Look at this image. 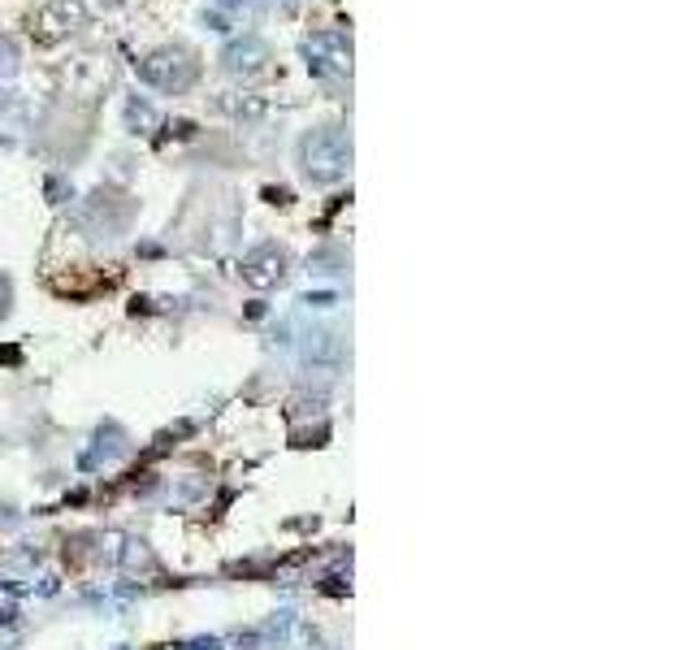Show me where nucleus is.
<instances>
[{"label":"nucleus","instance_id":"f257e3e1","mask_svg":"<svg viewBox=\"0 0 693 650\" xmlns=\"http://www.w3.org/2000/svg\"><path fill=\"white\" fill-rule=\"evenodd\" d=\"M299 165L312 182H338L351 169V135L343 126H317L299 139Z\"/></svg>","mask_w":693,"mask_h":650},{"label":"nucleus","instance_id":"f03ea898","mask_svg":"<svg viewBox=\"0 0 693 650\" xmlns=\"http://www.w3.org/2000/svg\"><path fill=\"white\" fill-rule=\"evenodd\" d=\"M139 78L156 91H165V96H182V91L195 87V78H200V61H195L191 48L182 44H165L143 57L139 65Z\"/></svg>","mask_w":693,"mask_h":650},{"label":"nucleus","instance_id":"7ed1b4c3","mask_svg":"<svg viewBox=\"0 0 693 650\" xmlns=\"http://www.w3.org/2000/svg\"><path fill=\"white\" fill-rule=\"evenodd\" d=\"M308 70L321 78H347L351 74V39L343 31H317L304 39Z\"/></svg>","mask_w":693,"mask_h":650},{"label":"nucleus","instance_id":"20e7f679","mask_svg":"<svg viewBox=\"0 0 693 650\" xmlns=\"http://www.w3.org/2000/svg\"><path fill=\"white\" fill-rule=\"evenodd\" d=\"M269 61H273V48H269L260 35H239V39H230V44L221 48V70L234 74V78H256V74H265Z\"/></svg>","mask_w":693,"mask_h":650},{"label":"nucleus","instance_id":"39448f33","mask_svg":"<svg viewBox=\"0 0 693 650\" xmlns=\"http://www.w3.org/2000/svg\"><path fill=\"white\" fill-rule=\"evenodd\" d=\"M286 265H291V256H286V247L278 243H260L252 252L243 256V278L256 286V291H269V286H278L286 278Z\"/></svg>","mask_w":693,"mask_h":650},{"label":"nucleus","instance_id":"423d86ee","mask_svg":"<svg viewBox=\"0 0 693 650\" xmlns=\"http://www.w3.org/2000/svg\"><path fill=\"white\" fill-rule=\"evenodd\" d=\"M343 351H347V343H343V334H338V330H312V334H304V356L312 364H338V360H343Z\"/></svg>","mask_w":693,"mask_h":650},{"label":"nucleus","instance_id":"0eeeda50","mask_svg":"<svg viewBox=\"0 0 693 650\" xmlns=\"http://www.w3.org/2000/svg\"><path fill=\"white\" fill-rule=\"evenodd\" d=\"M22 130H26V100L18 91H0V135L18 139Z\"/></svg>","mask_w":693,"mask_h":650},{"label":"nucleus","instance_id":"6e6552de","mask_svg":"<svg viewBox=\"0 0 693 650\" xmlns=\"http://www.w3.org/2000/svg\"><path fill=\"white\" fill-rule=\"evenodd\" d=\"M156 122H161V117H156V109L143 96L126 100V130H130V135H152Z\"/></svg>","mask_w":693,"mask_h":650},{"label":"nucleus","instance_id":"1a4fd4ad","mask_svg":"<svg viewBox=\"0 0 693 650\" xmlns=\"http://www.w3.org/2000/svg\"><path fill=\"white\" fill-rule=\"evenodd\" d=\"M18 74V44L9 35H0V78H13Z\"/></svg>","mask_w":693,"mask_h":650},{"label":"nucleus","instance_id":"9d476101","mask_svg":"<svg viewBox=\"0 0 693 650\" xmlns=\"http://www.w3.org/2000/svg\"><path fill=\"white\" fill-rule=\"evenodd\" d=\"M247 5H252V0H217V9L234 13V18H239V13H247Z\"/></svg>","mask_w":693,"mask_h":650},{"label":"nucleus","instance_id":"9b49d317","mask_svg":"<svg viewBox=\"0 0 693 650\" xmlns=\"http://www.w3.org/2000/svg\"><path fill=\"white\" fill-rule=\"evenodd\" d=\"M9 295H13V291H9V278H5V273H0V312L9 308Z\"/></svg>","mask_w":693,"mask_h":650}]
</instances>
